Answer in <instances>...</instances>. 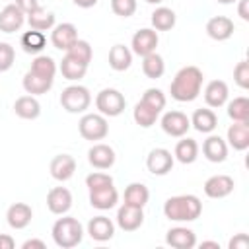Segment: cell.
Here are the masks:
<instances>
[{"instance_id":"19","label":"cell","mask_w":249,"mask_h":249,"mask_svg":"<svg viewBox=\"0 0 249 249\" xmlns=\"http://www.w3.org/2000/svg\"><path fill=\"white\" fill-rule=\"evenodd\" d=\"M165 243L171 245V247H175V249H193L196 245V233L191 228L175 226V228L167 230Z\"/></svg>"},{"instance_id":"5","label":"cell","mask_w":249,"mask_h":249,"mask_svg":"<svg viewBox=\"0 0 249 249\" xmlns=\"http://www.w3.org/2000/svg\"><path fill=\"white\" fill-rule=\"evenodd\" d=\"M78 130L84 140H103L109 134L107 117H103L101 113H86L78 123Z\"/></svg>"},{"instance_id":"44","label":"cell","mask_w":249,"mask_h":249,"mask_svg":"<svg viewBox=\"0 0 249 249\" xmlns=\"http://www.w3.org/2000/svg\"><path fill=\"white\" fill-rule=\"evenodd\" d=\"M233 80H235V84L241 89H247L249 88V62L247 60H241V62L235 64V68H233Z\"/></svg>"},{"instance_id":"49","label":"cell","mask_w":249,"mask_h":249,"mask_svg":"<svg viewBox=\"0 0 249 249\" xmlns=\"http://www.w3.org/2000/svg\"><path fill=\"white\" fill-rule=\"evenodd\" d=\"M14 247H16L14 237L8 233H0V249H14Z\"/></svg>"},{"instance_id":"42","label":"cell","mask_w":249,"mask_h":249,"mask_svg":"<svg viewBox=\"0 0 249 249\" xmlns=\"http://www.w3.org/2000/svg\"><path fill=\"white\" fill-rule=\"evenodd\" d=\"M107 185H113V177L109 173H103V171H93L86 177V187L91 191V189H99V187H107Z\"/></svg>"},{"instance_id":"40","label":"cell","mask_w":249,"mask_h":249,"mask_svg":"<svg viewBox=\"0 0 249 249\" xmlns=\"http://www.w3.org/2000/svg\"><path fill=\"white\" fill-rule=\"evenodd\" d=\"M140 101H144L146 105H150L152 109H156V111H160V113H161L163 107H165V95H163V91L158 89V88H148V89L142 93Z\"/></svg>"},{"instance_id":"15","label":"cell","mask_w":249,"mask_h":249,"mask_svg":"<svg viewBox=\"0 0 249 249\" xmlns=\"http://www.w3.org/2000/svg\"><path fill=\"white\" fill-rule=\"evenodd\" d=\"M235 31L233 21L228 16H214L206 21V35L214 41H228Z\"/></svg>"},{"instance_id":"46","label":"cell","mask_w":249,"mask_h":249,"mask_svg":"<svg viewBox=\"0 0 249 249\" xmlns=\"http://www.w3.org/2000/svg\"><path fill=\"white\" fill-rule=\"evenodd\" d=\"M16 6H18L19 10H23L25 14H29V12H33L35 8H39V2H37V0H16Z\"/></svg>"},{"instance_id":"34","label":"cell","mask_w":249,"mask_h":249,"mask_svg":"<svg viewBox=\"0 0 249 249\" xmlns=\"http://www.w3.org/2000/svg\"><path fill=\"white\" fill-rule=\"evenodd\" d=\"M150 200V191L144 183H130L124 189V204H132L138 208H144Z\"/></svg>"},{"instance_id":"52","label":"cell","mask_w":249,"mask_h":249,"mask_svg":"<svg viewBox=\"0 0 249 249\" xmlns=\"http://www.w3.org/2000/svg\"><path fill=\"white\" fill-rule=\"evenodd\" d=\"M216 2H220V4H233V2H237V0H216Z\"/></svg>"},{"instance_id":"38","label":"cell","mask_w":249,"mask_h":249,"mask_svg":"<svg viewBox=\"0 0 249 249\" xmlns=\"http://www.w3.org/2000/svg\"><path fill=\"white\" fill-rule=\"evenodd\" d=\"M31 72L39 74V76H45V78H53L54 80V74H56V62L53 56L49 54H37L31 62Z\"/></svg>"},{"instance_id":"10","label":"cell","mask_w":249,"mask_h":249,"mask_svg":"<svg viewBox=\"0 0 249 249\" xmlns=\"http://www.w3.org/2000/svg\"><path fill=\"white\" fill-rule=\"evenodd\" d=\"M144 224V208L132 206V204H124L119 206L117 210V226L123 231H136L140 226Z\"/></svg>"},{"instance_id":"24","label":"cell","mask_w":249,"mask_h":249,"mask_svg":"<svg viewBox=\"0 0 249 249\" xmlns=\"http://www.w3.org/2000/svg\"><path fill=\"white\" fill-rule=\"evenodd\" d=\"M191 126L202 134H210L218 126V117L210 107H200L191 117Z\"/></svg>"},{"instance_id":"39","label":"cell","mask_w":249,"mask_h":249,"mask_svg":"<svg viewBox=\"0 0 249 249\" xmlns=\"http://www.w3.org/2000/svg\"><path fill=\"white\" fill-rule=\"evenodd\" d=\"M66 54H70V56H74L76 60H80V62H84V64H88V66H89L91 56H93V51H91V45H89L88 41L78 39V41H76V43L66 51Z\"/></svg>"},{"instance_id":"22","label":"cell","mask_w":249,"mask_h":249,"mask_svg":"<svg viewBox=\"0 0 249 249\" xmlns=\"http://www.w3.org/2000/svg\"><path fill=\"white\" fill-rule=\"evenodd\" d=\"M228 95H230V89L224 80H212L204 88V101L210 109H218V107L226 105Z\"/></svg>"},{"instance_id":"25","label":"cell","mask_w":249,"mask_h":249,"mask_svg":"<svg viewBox=\"0 0 249 249\" xmlns=\"http://www.w3.org/2000/svg\"><path fill=\"white\" fill-rule=\"evenodd\" d=\"M226 140L237 152L247 150L249 148V123H233V124H230L228 132H226Z\"/></svg>"},{"instance_id":"16","label":"cell","mask_w":249,"mask_h":249,"mask_svg":"<svg viewBox=\"0 0 249 249\" xmlns=\"http://www.w3.org/2000/svg\"><path fill=\"white\" fill-rule=\"evenodd\" d=\"M25 23V12L19 10L16 4H8L0 12V31L2 33H14L19 31Z\"/></svg>"},{"instance_id":"6","label":"cell","mask_w":249,"mask_h":249,"mask_svg":"<svg viewBox=\"0 0 249 249\" xmlns=\"http://www.w3.org/2000/svg\"><path fill=\"white\" fill-rule=\"evenodd\" d=\"M95 107L103 117H119L126 107V99L119 89L105 88L95 95Z\"/></svg>"},{"instance_id":"36","label":"cell","mask_w":249,"mask_h":249,"mask_svg":"<svg viewBox=\"0 0 249 249\" xmlns=\"http://www.w3.org/2000/svg\"><path fill=\"white\" fill-rule=\"evenodd\" d=\"M228 117L233 123H249V99L245 95L233 97L228 103Z\"/></svg>"},{"instance_id":"37","label":"cell","mask_w":249,"mask_h":249,"mask_svg":"<svg viewBox=\"0 0 249 249\" xmlns=\"http://www.w3.org/2000/svg\"><path fill=\"white\" fill-rule=\"evenodd\" d=\"M132 117H134V123L142 128H150L152 124H156L158 117H160V111L152 109L150 105H146L144 101H138L134 111H132Z\"/></svg>"},{"instance_id":"31","label":"cell","mask_w":249,"mask_h":249,"mask_svg":"<svg viewBox=\"0 0 249 249\" xmlns=\"http://www.w3.org/2000/svg\"><path fill=\"white\" fill-rule=\"evenodd\" d=\"M132 64V51L124 45H113L109 51V66L115 72H124Z\"/></svg>"},{"instance_id":"51","label":"cell","mask_w":249,"mask_h":249,"mask_svg":"<svg viewBox=\"0 0 249 249\" xmlns=\"http://www.w3.org/2000/svg\"><path fill=\"white\" fill-rule=\"evenodd\" d=\"M204 247H214V249H220V243H218V241H202V243H200V249H204Z\"/></svg>"},{"instance_id":"2","label":"cell","mask_w":249,"mask_h":249,"mask_svg":"<svg viewBox=\"0 0 249 249\" xmlns=\"http://www.w3.org/2000/svg\"><path fill=\"white\" fill-rule=\"evenodd\" d=\"M163 214L171 222H195L202 214V202L196 195H175L163 202Z\"/></svg>"},{"instance_id":"23","label":"cell","mask_w":249,"mask_h":249,"mask_svg":"<svg viewBox=\"0 0 249 249\" xmlns=\"http://www.w3.org/2000/svg\"><path fill=\"white\" fill-rule=\"evenodd\" d=\"M31 218H33V210L25 202H14L8 208V212H6V222H8V226L12 230H23V228H27L29 222H31Z\"/></svg>"},{"instance_id":"14","label":"cell","mask_w":249,"mask_h":249,"mask_svg":"<svg viewBox=\"0 0 249 249\" xmlns=\"http://www.w3.org/2000/svg\"><path fill=\"white\" fill-rule=\"evenodd\" d=\"M47 208L56 216L66 214L72 208V193L66 187H53L47 193Z\"/></svg>"},{"instance_id":"17","label":"cell","mask_w":249,"mask_h":249,"mask_svg":"<svg viewBox=\"0 0 249 249\" xmlns=\"http://www.w3.org/2000/svg\"><path fill=\"white\" fill-rule=\"evenodd\" d=\"M49 171H51V177L60 181V183L68 181L76 171V160L70 154H58V156H54L51 160Z\"/></svg>"},{"instance_id":"4","label":"cell","mask_w":249,"mask_h":249,"mask_svg":"<svg viewBox=\"0 0 249 249\" xmlns=\"http://www.w3.org/2000/svg\"><path fill=\"white\" fill-rule=\"evenodd\" d=\"M89 103H91V93L86 86L72 84V86L64 88L60 93V105L66 113H72V115L86 113Z\"/></svg>"},{"instance_id":"48","label":"cell","mask_w":249,"mask_h":249,"mask_svg":"<svg viewBox=\"0 0 249 249\" xmlns=\"http://www.w3.org/2000/svg\"><path fill=\"white\" fill-rule=\"evenodd\" d=\"M21 249H45V241L43 239H27L21 243Z\"/></svg>"},{"instance_id":"33","label":"cell","mask_w":249,"mask_h":249,"mask_svg":"<svg viewBox=\"0 0 249 249\" xmlns=\"http://www.w3.org/2000/svg\"><path fill=\"white\" fill-rule=\"evenodd\" d=\"M19 43H21V49H23L27 54H39V53L45 49V45H47V37H45L43 31L29 29V31H25V33L21 35Z\"/></svg>"},{"instance_id":"1","label":"cell","mask_w":249,"mask_h":249,"mask_svg":"<svg viewBox=\"0 0 249 249\" xmlns=\"http://www.w3.org/2000/svg\"><path fill=\"white\" fill-rule=\"evenodd\" d=\"M202 80H204V76L198 66H183L171 80L169 93L175 101H181V103L195 101L200 95Z\"/></svg>"},{"instance_id":"7","label":"cell","mask_w":249,"mask_h":249,"mask_svg":"<svg viewBox=\"0 0 249 249\" xmlns=\"http://www.w3.org/2000/svg\"><path fill=\"white\" fill-rule=\"evenodd\" d=\"M191 128V119L183 113V111H167L161 117V130L167 136L173 138H181L189 132Z\"/></svg>"},{"instance_id":"53","label":"cell","mask_w":249,"mask_h":249,"mask_svg":"<svg viewBox=\"0 0 249 249\" xmlns=\"http://www.w3.org/2000/svg\"><path fill=\"white\" fill-rule=\"evenodd\" d=\"M144 2H148V4H161L163 0H144Z\"/></svg>"},{"instance_id":"43","label":"cell","mask_w":249,"mask_h":249,"mask_svg":"<svg viewBox=\"0 0 249 249\" xmlns=\"http://www.w3.org/2000/svg\"><path fill=\"white\" fill-rule=\"evenodd\" d=\"M16 51L10 43H0V72H8L14 66Z\"/></svg>"},{"instance_id":"41","label":"cell","mask_w":249,"mask_h":249,"mask_svg":"<svg viewBox=\"0 0 249 249\" xmlns=\"http://www.w3.org/2000/svg\"><path fill=\"white\" fill-rule=\"evenodd\" d=\"M136 0H111V10L119 18H130L136 12Z\"/></svg>"},{"instance_id":"29","label":"cell","mask_w":249,"mask_h":249,"mask_svg":"<svg viewBox=\"0 0 249 249\" xmlns=\"http://www.w3.org/2000/svg\"><path fill=\"white\" fill-rule=\"evenodd\" d=\"M25 19L29 23L31 29H37V31H49L56 25V19H54V14L45 10V8H35L33 12L25 14Z\"/></svg>"},{"instance_id":"9","label":"cell","mask_w":249,"mask_h":249,"mask_svg":"<svg viewBox=\"0 0 249 249\" xmlns=\"http://www.w3.org/2000/svg\"><path fill=\"white\" fill-rule=\"evenodd\" d=\"M173 163H175V158L165 148H154L146 158V167L152 175H167L173 169Z\"/></svg>"},{"instance_id":"47","label":"cell","mask_w":249,"mask_h":249,"mask_svg":"<svg viewBox=\"0 0 249 249\" xmlns=\"http://www.w3.org/2000/svg\"><path fill=\"white\" fill-rule=\"evenodd\" d=\"M247 6H249V0H237V16H239L243 21H249Z\"/></svg>"},{"instance_id":"18","label":"cell","mask_w":249,"mask_h":249,"mask_svg":"<svg viewBox=\"0 0 249 249\" xmlns=\"http://www.w3.org/2000/svg\"><path fill=\"white\" fill-rule=\"evenodd\" d=\"M117 202H119V193L113 185L89 191V204L97 210H111L117 206Z\"/></svg>"},{"instance_id":"35","label":"cell","mask_w":249,"mask_h":249,"mask_svg":"<svg viewBox=\"0 0 249 249\" xmlns=\"http://www.w3.org/2000/svg\"><path fill=\"white\" fill-rule=\"evenodd\" d=\"M142 72L146 78L150 80H158L163 76L165 72V62H163V56L158 54V53H150L146 56H142Z\"/></svg>"},{"instance_id":"32","label":"cell","mask_w":249,"mask_h":249,"mask_svg":"<svg viewBox=\"0 0 249 249\" xmlns=\"http://www.w3.org/2000/svg\"><path fill=\"white\" fill-rule=\"evenodd\" d=\"M150 21H152V29H156V31H169V29L175 27L177 16H175V12L171 8L160 6V8H156L152 12Z\"/></svg>"},{"instance_id":"26","label":"cell","mask_w":249,"mask_h":249,"mask_svg":"<svg viewBox=\"0 0 249 249\" xmlns=\"http://www.w3.org/2000/svg\"><path fill=\"white\" fill-rule=\"evenodd\" d=\"M53 84H54L53 78L39 76V74H35L31 70H27L25 76H23V80H21V86H23V89L29 95H43V93H47L53 88Z\"/></svg>"},{"instance_id":"50","label":"cell","mask_w":249,"mask_h":249,"mask_svg":"<svg viewBox=\"0 0 249 249\" xmlns=\"http://www.w3.org/2000/svg\"><path fill=\"white\" fill-rule=\"evenodd\" d=\"M72 2H74L78 8H86V10H88V8H93L99 0H72Z\"/></svg>"},{"instance_id":"21","label":"cell","mask_w":249,"mask_h":249,"mask_svg":"<svg viewBox=\"0 0 249 249\" xmlns=\"http://www.w3.org/2000/svg\"><path fill=\"white\" fill-rule=\"evenodd\" d=\"M88 233L93 241H99V243L109 241L115 235V224L107 216H93L88 222Z\"/></svg>"},{"instance_id":"8","label":"cell","mask_w":249,"mask_h":249,"mask_svg":"<svg viewBox=\"0 0 249 249\" xmlns=\"http://www.w3.org/2000/svg\"><path fill=\"white\" fill-rule=\"evenodd\" d=\"M158 43H160L158 31L152 29V27H142V29H138V31L132 35L130 47H132V53H134V54L146 56V54H150V53H156Z\"/></svg>"},{"instance_id":"28","label":"cell","mask_w":249,"mask_h":249,"mask_svg":"<svg viewBox=\"0 0 249 249\" xmlns=\"http://www.w3.org/2000/svg\"><path fill=\"white\" fill-rule=\"evenodd\" d=\"M14 113L19 117V119H25V121H33L41 115V103L37 101L35 95H21L16 99L14 103Z\"/></svg>"},{"instance_id":"3","label":"cell","mask_w":249,"mask_h":249,"mask_svg":"<svg viewBox=\"0 0 249 249\" xmlns=\"http://www.w3.org/2000/svg\"><path fill=\"white\" fill-rule=\"evenodd\" d=\"M53 241L56 243V247H62V249H72L76 245L82 243L84 239V228L82 224L72 218V216H64L58 218L54 224H53Z\"/></svg>"},{"instance_id":"13","label":"cell","mask_w":249,"mask_h":249,"mask_svg":"<svg viewBox=\"0 0 249 249\" xmlns=\"http://www.w3.org/2000/svg\"><path fill=\"white\" fill-rule=\"evenodd\" d=\"M233 187H235L233 179L230 175L220 173V175L208 177L204 181V187L202 189H204V195L208 198H224V196H228V195L233 193Z\"/></svg>"},{"instance_id":"27","label":"cell","mask_w":249,"mask_h":249,"mask_svg":"<svg viewBox=\"0 0 249 249\" xmlns=\"http://www.w3.org/2000/svg\"><path fill=\"white\" fill-rule=\"evenodd\" d=\"M173 158L185 165L189 163H195L196 158H198V144L195 138H189V136H181V140L175 144V150H173Z\"/></svg>"},{"instance_id":"12","label":"cell","mask_w":249,"mask_h":249,"mask_svg":"<svg viewBox=\"0 0 249 249\" xmlns=\"http://www.w3.org/2000/svg\"><path fill=\"white\" fill-rule=\"evenodd\" d=\"M115 150L109 146V144H103V142H97L93 144L89 150H88V161L91 167L95 169H109L115 165Z\"/></svg>"},{"instance_id":"30","label":"cell","mask_w":249,"mask_h":249,"mask_svg":"<svg viewBox=\"0 0 249 249\" xmlns=\"http://www.w3.org/2000/svg\"><path fill=\"white\" fill-rule=\"evenodd\" d=\"M58 70H60L62 78H66V80H70V82H80V80L86 76V72H88V64L76 60V58L70 56V54H64L62 60H60Z\"/></svg>"},{"instance_id":"20","label":"cell","mask_w":249,"mask_h":249,"mask_svg":"<svg viewBox=\"0 0 249 249\" xmlns=\"http://www.w3.org/2000/svg\"><path fill=\"white\" fill-rule=\"evenodd\" d=\"M202 154L208 161L212 163H222L226 158H228V142L218 136V134H212L202 142Z\"/></svg>"},{"instance_id":"11","label":"cell","mask_w":249,"mask_h":249,"mask_svg":"<svg viewBox=\"0 0 249 249\" xmlns=\"http://www.w3.org/2000/svg\"><path fill=\"white\" fill-rule=\"evenodd\" d=\"M76 41H78V29H76L74 23L66 21V23H58V25H54L51 29V43L58 51L66 53Z\"/></svg>"},{"instance_id":"45","label":"cell","mask_w":249,"mask_h":249,"mask_svg":"<svg viewBox=\"0 0 249 249\" xmlns=\"http://www.w3.org/2000/svg\"><path fill=\"white\" fill-rule=\"evenodd\" d=\"M228 247H230V249H247V247H249V237H247L245 233H237V235H233V237L230 239Z\"/></svg>"}]
</instances>
